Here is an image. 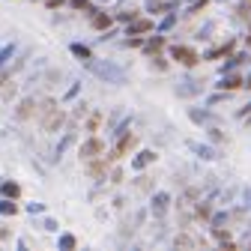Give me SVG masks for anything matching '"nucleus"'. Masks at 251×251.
I'll use <instances>...</instances> for the list:
<instances>
[{
  "label": "nucleus",
  "instance_id": "1",
  "mask_svg": "<svg viewBox=\"0 0 251 251\" xmlns=\"http://www.w3.org/2000/svg\"><path fill=\"white\" fill-rule=\"evenodd\" d=\"M87 66L93 69V75L108 81V84H126V72L120 66H114V63H96V60H87Z\"/></svg>",
  "mask_w": 251,
  "mask_h": 251
},
{
  "label": "nucleus",
  "instance_id": "2",
  "mask_svg": "<svg viewBox=\"0 0 251 251\" xmlns=\"http://www.w3.org/2000/svg\"><path fill=\"white\" fill-rule=\"evenodd\" d=\"M168 51H171V57H174L176 63H182V66H188V69L198 66V60H201V54H198L192 45H171Z\"/></svg>",
  "mask_w": 251,
  "mask_h": 251
},
{
  "label": "nucleus",
  "instance_id": "3",
  "mask_svg": "<svg viewBox=\"0 0 251 251\" xmlns=\"http://www.w3.org/2000/svg\"><path fill=\"white\" fill-rule=\"evenodd\" d=\"M105 152V141L102 138H87L84 144H81V150H78V155H81V162H90V159H96V155H102Z\"/></svg>",
  "mask_w": 251,
  "mask_h": 251
},
{
  "label": "nucleus",
  "instance_id": "4",
  "mask_svg": "<svg viewBox=\"0 0 251 251\" xmlns=\"http://www.w3.org/2000/svg\"><path fill=\"white\" fill-rule=\"evenodd\" d=\"M39 123H42V129H45V132H60V129H63V123H66V114H63L60 108H51L45 117H39Z\"/></svg>",
  "mask_w": 251,
  "mask_h": 251
},
{
  "label": "nucleus",
  "instance_id": "5",
  "mask_svg": "<svg viewBox=\"0 0 251 251\" xmlns=\"http://www.w3.org/2000/svg\"><path fill=\"white\" fill-rule=\"evenodd\" d=\"M168 206H171V195L168 192H155L152 195V201H150V212H152V218H165V212H168Z\"/></svg>",
  "mask_w": 251,
  "mask_h": 251
},
{
  "label": "nucleus",
  "instance_id": "6",
  "mask_svg": "<svg viewBox=\"0 0 251 251\" xmlns=\"http://www.w3.org/2000/svg\"><path fill=\"white\" fill-rule=\"evenodd\" d=\"M155 24L150 18H132L129 27H126V36H141V33H152Z\"/></svg>",
  "mask_w": 251,
  "mask_h": 251
},
{
  "label": "nucleus",
  "instance_id": "7",
  "mask_svg": "<svg viewBox=\"0 0 251 251\" xmlns=\"http://www.w3.org/2000/svg\"><path fill=\"white\" fill-rule=\"evenodd\" d=\"M108 168H111V165H105L102 155H96V159H90V162H87V174H90L93 179H99V182L108 176Z\"/></svg>",
  "mask_w": 251,
  "mask_h": 251
},
{
  "label": "nucleus",
  "instance_id": "8",
  "mask_svg": "<svg viewBox=\"0 0 251 251\" xmlns=\"http://www.w3.org/2000/svg\"><path fill=\"white\" fill-rule=\"evenodd\" d=\"M198 93H203V81L185 78L182 84H176V96H198Z\"/></svg>",
  "mask_w": 251,
  "mask_h": 251
},
{
  "label": "nucleus",
  "instance_id": "9",
  "mask_svg": "<svg viewBox=\"0 0 251 251\" xmlns=\"http://www.w3.org/2000/svg\"><path fill=\"white\" fill-rule=\"evenodd\" d=\"M120 141H117V147H114V152L117 155H126L129 150H135V144H138V138L132 135V132H123V135H117Z\"/></svg>",
  "mask_w": 251,
  "mask_h": 251
},
{
  "label": "nucleus",
  "instance_id": "10",
  "mask_svg": "<svg viewBox=\"0 0 251 251\" xmlns=\"http://www.w3.org/2000/svg\"><path fill=\"white\" fill-rule=\"evenodd\" d=\"M215 87H218V90H227V93H233V90H239V87H245V84H242V78H239V75H233V72L227 75V72H225V75H222V81H218Z\"/></svg>",
  "mask_w": 251,
  "mask_h": 251
},
{
  "label": "nucleus",
  "instance_id": "11",
  "mask_svg": "<svg viewBox=\"0 0 251 251\" xmlns=\"http://www.w3.org/2000/svg\"><path fill=\"white\" fill-rule=\"evenodd\" d=\"M152 162H155V152H152V150H141L135 159H132V171H144V168L152 165Z\"/></svg>",
  "mask_w": 251,
  "mask_h": 251
},
{
  "label": "nucleus",
  "instance_id": "12",
  "mask_svg": "<svg viewBox=\"0 0 251 251\" xmlns=\"http://www.w3.org/2000/svg\"><path fill=\"white\" fill-rule=\"evenodd\" d=\"M188 150H192V152H198L203 162H212V159H218V152H215L212 147H206V144H198V141H192V144H188Z\"/></svg>",
  "mask_w": 251,
  "mask_h": 251
},
{
  "label": "nucleus",
  "instance_id": "13",
  "mask_svg": "<svg viewBox=\"0 0 251 251\" xmlns=\"http://www.w3.org/2000/svg\"><path fill=\"white\" fill-rule=\"evenodd\" d=\"M90 24L96 27V30H111V24H114V15H108V12H93Z\"/></svg>",
  "mask_w": 251,
  "mask_h": 251
},
{
  "label": "nucleus",
  "instance_id": "14",
  "mask_svg": "<svg viewBox=\"0 0 251 251\" xmlns=\"http://www.w3.org/2000/svg\"><path fill=\"white\" fill-rule=\"evenodd\" d=\"M33 108H36L33 99H21L18 108H15V117H18V120H30V117H33Z\"/></svg>",
  "mask_w": 251,
  "mask_h": 251
},
{
  "label": "nucleus",
  "instance_id": "15",
  "mask_svg": "<svg viewBox=\"0 0 251 251\" xmlns=\"http://www.w3.org/2000/svg\"><path fill=\"white\" fill-rule=\"evenodd\" d=\"M141 48H144V51H147V54L152 57V54H159V51L165 48V39H162V36H152V39H147V42H144Z\"/></svg>",
  "mask_w": 251,
  "mask_h": 251
},
{
  "label": "nucleus",
  "instance_id": "16",
  "mask_svg": "<svg viewBox=\"0 0 251 251\" xmlns=\"http://www.w3.org/2000/svg\"><path fill=\"white\" fill-rule=\"evenodd\" d=\"M69 51H72V54H75V57H78L81 63H87V60H93V51H90L87 45H81V42H72V45H69Z\"/></svg>",
  "mask_w": 251,
  "mask_h": 251
},
{
  "label": "nucleus",
  "instance_id": "17",
  "mask_svg": "<svg viewBox=\"0 0 251 251\" xmlns=\"http://www.w3.org/2000/svg\"><path fill=\"white\" fill-rule=\"evenodd\" d=\"M209 215H212V206H209L206 201L195 203V218H203V222H209Z\"/></svg>",
  "mask_w": 251,
  "mask_h": 251
},
{
  "label": "nucleus",
  "instance_id": "18",
  "mask_svg": "<svg viewBox=\"0 0 251 251\" xmlns=\"http://www.w3.org/2000/svg\"><path fill=\"white\" fill-rule=\"evenodd\" d=\"M18 212V203L12 201V198H3L0 201V215H15Z\"/></svg>",
  "mask_w": 251,
  "mask_h": 251
},
{
  "label": "nucleus",
  "instance_id": "19",
  "mask_svg": "<svg viewBox=\"0 0 251 251\" xmlns=\"http://www.w3.org/2000/svg\"><path fill=\"white\" fill-rule=\"evenodd\" d=\"M0 188H3V198H12V201L21 195V185H18V182H3Z\"/></svg>",
  "mask_w": 251,
  "mask_h": 251
},
{
  "label": "nucleus",
  "instance_id": "20",
  "mask_svg": "<svg viewBox=\"0 0 251 251\" xmlns=\"http://www.w3.org/2000/svg\"><path fill=\"white\" fill-rule=\"evenodd\" d=\"M174 245H176V248H195L198 242H195L192 236H188V233H179V236L174 239Z\"/></svg>",
  "mask_w": 251,
  "mask_h": 251
},
{
  "label": "nucleus",
  "instance_id": "21",
  "mask_svg": "<svg viewBox=\"0 0 251 251\" xmlns=\"http://www.w3.org/2000/svg\"><path fill=\"white\" fill-rule=\"evenodd\" d=\"M57 245H60V248H66V251H69V248H75L78 242H75V236H72V233H63V236L57 239Z\"/></svg>",
  "mask_w": 251,
  "mask_h": 251
},
{
  "label": "nucleus",
  "instance_id": "22",
  "mask_svg": "<svg viewBox=\"0 0 251 251\" xmlns=\"http://www.w3.org/2000/svg\"><path fill=\"white\" fill-rule=\"evenodd\" d=\"M15 54V45H6L3 51H0V66H6V63H9V57Z\"/></svg>",
  "mask_w": 251,
  "mask_h": 251
},
{
  "label": "nucleus",
  "instance_id": "23",
  "mask_svg": "<svg viewBox=\"0 0 251 251\" xmlns=\"http://www.w3.org/2000/svg\"><path fill=\"white\" fill-rule=\"evenodd\" d=\"M152 69L165 72V69H168V60H165V57H159V54H152Z\"/></svg>",
  "mask_w": 251,
  "mask_h": 251
},
{
  "label": "nucleus",
  "instance_id": "24",
  "mask_svg": "<svg viewBox=\"0 0 251 251\" xmlns=\"http://www.w3.org/2000/svg\"><path fill=\"white\" fill-rule=\"evenodd\" d=\"M72 9H84L93 15V6H90V0H72Z\"/></svg>",
  "mask_w": 251,
  "mask_h": 251
},
{
  "label": "nucleus",
  "instance_id": "25",
  "mask_svg": "<svg viewBox=\"0 0 251 251\" xmlns=\"http://www.w3.org/2000/svg\"><path fill=\"white\" fill-rule=\"evenodd\" d=\"M188 117H192L195 123H203V120H212V114H209V111H203V114H201V111H192V114H188Z\"/></svg>",
  "mask_w": 251,
  "mask_h": 251
},
{
  "label": "nucleus",
  "instance_id": "26",
  "mask_svg": "<svg viewBox=\"0 0 251 251\" xmlns=\"http://www.w3.org/2000/svg\"><path fill=\"white\" fill-rule=\"evenodd\" d=\"M239 60H242V57H230L225 66H222V75H225V72H230V69H236V66H239Z\"/></svg>",
  "mask_w": 251,
  "mask_h": 251
},
{
  "label": "nucleus",
  "instance_id": "27",
  "mask_svg": "<svg viewBox=\"0 0 251 251\" xmlns=\"http://www.w3.org/2000/svg\"><path fill=\"white\" fill-rule=\"evenodd\" d=\"M99 123H102V117H99V114H93L90 123H87V132H96V129H99Z\"/></svg>",
  "mask_w": 251,
  "mask_h": 251
},
{
  "label": "nucleus",
  "instance_id": "28",
  "mask_svg": "<svg viewBox=\"0 0 251 251\" xmlns=\"http://www.w3.org/2000/svg\"><path fill=\"white\" fill-rule=\"evenodd\" d=\"M111 168H114V165H111ZM111 182H114V185L123 182V168H114V171H111Z\"/></svg>",
  "mask_w": 251,
  "mask_h": 251
},
{
  "label": "nucleus",
  "instance_id": "29",
  "mask_svg": "<svg viewBox=\"0 0 251 251\" xmlns=\"http://www.w3.org/2000/svg\"><path fill=\"white\" fill-rule=\"evenodd\" d=\"M242 198H245V209L251 212V185H245V188H242Z\"/></svg>",
  "mask_w": 251,
  "mask_h": 251
},
{
  "label": "nucleus",
  "instance_id": "30",
  "mask_svg": "<svg viewBox=\"0 0 251 251\" xmlns=\"http://www.w3.org/2000/svg\"><path fill=\"white\" fill-rule=\"evenodd\" d=\"M126 45H129V48H141L144 39H141V36H129V39H126Z\"/></svg>",
  "mask_w": 251,
  "mask_h": 251
},
{
  "label": "nucleus",
  "instance_id": "31",
  "mask_svg": "<svg viewBox=\"0 0 251 251\" xmlns=\"http://www.w3.org/2000/svg\"><path fill=\"white\" fill-rule=\"evenodd\" d=\"M138 188H141V192H150V188H152V182H150L147 176H141V179H138Z\"/></svg>",
  "mask_w": 251,
  "mask_h": 251
},
{
  "label": "nucleus",
  "instance_id": "32",
  "mask_svg": "<svg viewBox=\"0 0 251 251\" xmlns=\"http://www.w3.org/2000/svg\"><path fill=\"white\" fill-rule=\"evenodd\" d=\"M174 21H176V15H168V18L162 21V27H159V30H171V27H174Z\"/></svg>",
  "mask_w": 251,
  "mask_h": 251
},
{
  "label": "nucleus",
  "instance_id": "33",
  "mask_svg": "<svg viewBox=\"0 0 251 251\" xmlns=\"http://www.w3.org/2000/svg\"><path fill=\"white\" fill-rule=\"evenodd\" d=\"M12 96H15V84H6L3 87V99H12Z\"/></svg>",
  "mask_w": 251,
  "mask_h": 251
},
{
  "label": "nucleus",
  "instance_id": "34",
  "mask_svg": "<svg viewBox=\"0 0 251 251\" xmlns=\"http://www.w3.org/2000/svg\"><path fill=\"white\" fill-rule=\"evenodd\" d=\"M209 138H212L215 144H222V141H225V135H222V132H218V129H209Z\"/></svg>",
  "mask_w": 251,
  "mask_h": 251
},
{
  "label": "nucleus",
  "instance_id": "35",
  "mask_svg": "<svg viewBox=\"0 0 251 251\" xmlns=\"http://www.w3.org/2000/svg\"><path fill=\"white\" fill-rule=\"evenodd\" d=\"M27 212H33V215H36V212H42V203H30V206H27Z\"/></svg>",
  "mask_w": 251,
  "mask_h": 251
},
{
  "label": "nucleus",
  "instance_id": "36",
  "mask_svg": "<svg viewBox=\"0 0 251 251\" xmlns=\"http://www.w3.org/2000/svg\"><path fill=\"white\" fill-rule=\"evenodd\" d=\"M60 3H63V0H48V3H45V6H48V9H57Z\"/></svg>",
  "mask_w": 251,
  "mask_h": 251
},
{
  "label": "nucleus",
  "instance_id": "37",
  "mask_svg": "<svg viewBox=\"0 0 251 251\" xmlns=\"http://www.w3.org/2000/svg\"><path fill=\"white\" fill-rule=\"evenodd\" d=\"M245 42H248V48H251V33H248V39H245Z\"/></svg>",
  "mask_w": 251,
  "mask_h": 251
},
{
  "label": "nucleus",
  "instance_id": "38",
  "mask_svg": "<svg viewBox=\"0 0 251 251\" xmlns=\"http://www.w3.org/2000/svg\"><path fill=\"white\" fill-rule=\"evenodd\" d=\"M245 87H251V75H248V81H245Z\"/></svg>",
  "mask_w": 251,
  "mask_h": 251
},
{
  "label": "nucleus",
  "instance_id": "39",
  "mask_svg": "<svg viewBox=\"0 0 251 251\" xmlns=\"http://www.w3.org/2000/svg\"><path fill=\"white\" fill-rule=\"evenodd\" d=\"M248 245H251V239H248Z\"/></svg>",
  "mask_w": 251,
  "mask_h": 251
},
{
  "label": "nucleus",
  "instance_id": "40",
  "mask_svg": "<svg viewBox=\"0 0 251 251\" xmlns=\"http://www.w3.org/2000/svg\"><path fill=\"white\" fill-rule=\"evenodd\" d=\"M102 3H105V0H102Z\"/></svg>",
  "mask_w": 251,
  "mask_h": 251
}]
</instances>
